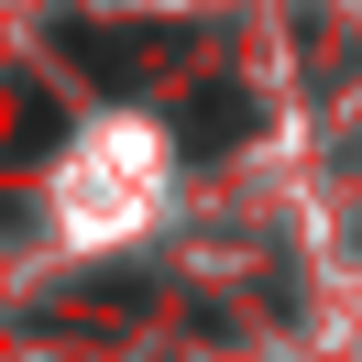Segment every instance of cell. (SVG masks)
I'll use <instances>...</instances> for the list:
<instances>
[{
  "instance_id": "2",
  "label": "cell",
  "mask_w": 362,
  "mask_h": 362,
  "mask_svg": "<svg viewBox=\"0 0 362 362\" xmlns=\"http://www.w3.org/2000/svg\"><path fill=\"white\" fill-rule=\"evenodd\" d=\"M55 143V110H45V88H23V154H45Z\"/></svg>"
},
{
  "instance_id": "1",
  "label": "cell",
  "mask_w": 362,
  "mask_h": 362,
  "mask_svg": "<svg viewBox=\"0 0 362 362\" xmlns=\"http://www.w3.org/2000/svg\"><path fill=\"white\" fill-rule=\"evenodd\" d=\"M230 132H252V99H242V88H198V110H187V154H230Z\"/></svg>"
}]
</instances>
